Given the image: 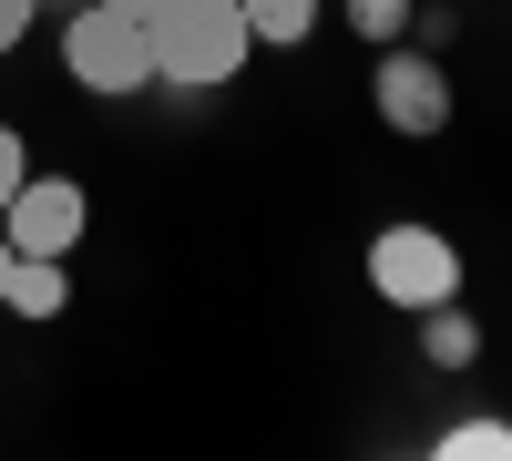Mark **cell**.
<instances>
[{
	"label": "cell",
	"instance_id": "3",
	"mask_svg": "<svg viewBox=\"0 0 512 461\" xmlns=\"http://www.w3.org/2000/svg\"><path fill=\"white\" fill-rule=\"evenodd\" d=\"M369 287H379V298H390V308H441V298H461V246L441 236V226H390V236H379L369 246Z\"/></svg>",
	"mask_w": 512,
	"mask_h": 461
},
{
	"label": "cell",
	"instance_id": "7",
	"mask_svg": "<svg viewBox=\"0 0 512 461\" xmlns=\"http://www.w3.org/2000/svg\"><path fill=\"white\" fill-rule=\"evenodd\" d=\"M236 11H246L256 41H308L318 31V0H236Z\"/></svg>",
	"mask_w": 512,
	"mask_h": 461
},
{
	"label": "cell",
	"instance_id": "5",
	"mask_svg": "<svg viewBox=\"0 0 512 461\" xmlns=\"http://www.w3.org/2000/svg\"><path fill=\"white\" fill-rule=\"evenodd\" d=\"M379 113H390L400 134H441V123H451V82H441L431 62L390 52V62H379Z\"/></svg>",
	"mask_w": 512,
	"mask_h": 461
},
{
	"label": "cell",
	"instance_id": "8",
	"mask_svg": "<svg viewBox=\"0 0 512 461\" xmlns=\"http://www.w3.org/2000/svg\"><path fill=\"white\" fill-rule=\"evenodd\" d=\"M420 339H431V359H441V369H461V359L482 349V328H472V318H461V308L441 298V308H420Z\"/></svg>",
	"mask_w": 512,
	"mask_h": 461
},
{
	"label": "cell",
	"instance_id": "9",
	"mask_svg": "<svg viewBox=\"0 0 512 461\" xmlns=\"http://www.w3.org/2000/svg\"><path fill=\"white\" fill-rule=\"evenodd\" d=\"M441 451H451V461H512V421H451Z\"/></svg>",
	"mask_w": 512,
	"mask_h": 461
},
{
	"label": "cell",
	"instance_id": "15",
	"mask_svg": "<svg viewBox=\"0 0 512 461\" xmlns=\"http://www.w3.org/2000/svg\"><path fill=\"white\" fill-rule=\"evenodd\" d=\"M41 11H72V0H41Z\"/></svg>",
	"mask_w": 512,
	"mask_h": 461
},
{
	"label": "cell",
	"instance_id": "14",
	"mask_svg": "<svg viewBox=\"0 0 512 461\" xmlns=\"http://www.w3.org/2000/svg\"><path fill=\"white\" fill-rule=\"evenodd\" d=\"M0 287H11V236H0Z\"/></svg>",
	"mask_w": 512,
	"mask_h": 461
},
{
	"label": "cell",
	"instance_id": "4",
	"mask_svg": "<svg viewBox=\"0 0 512 461\" xmlns=\"http://www.w3.org/2000/svg\"><path fill=\"white\" fill-rule=\"evenodd\" d=\"M82 185L72 175H21L11 205H0V236H11V257H72L82 246Z\"/></svg>",
	"mask_w": 512,
	"mask_h": 461
},
{
	"label": "cell",
	"instance_id": "13",
	"mask_svg": "<svg viewBox=\"0 0 512 461\" xmlns=\"http://www.w3.org/2000/svg\"><path fill=\"white\" fill-rule=\"evenodd\" d=\"M103 11H134V21H154V11H164V0H103Z\"/></svg>",
	"mask_w": 512,
	"mask_h": 461
},
{
	"label": "cell",
	"instance_id": "12",
	"mask_svg": "<svg viewBox=\"0 0 512 461\" xmlns=\"http://www.w3.org/2000/svg\"><path fill=\"white\" fill-rule=\"evenodd\" d=\"M31 11H41V0H0V52H21V31H31Z\"/></svg>",
	"mask_w": 512,
	"mask_h": 461
},
{
	"label": "cell",
	"instance_id": "11",
	"mask_svg": "<svg viewBox=\"0 0 512 461\" xmlns=\"http://www.w3.org/2000/svg\"><path fill=\"white\" fill-rule=\"evenodd\" d=\"M31 175V164H21V134H11V123H0V205H11V185Z\"/></svg>",
	"mask_w": 512,
	"mask_h": 461
},
{
	"label": "cell",
	"instance_id": "6",
	"mask_svg": "<svg viewBox=\"0 0 512 461\" xmlns=\"http://www.w3.org/2000/svg\"><path fill=\"white\" fill-rule=\"evenodd\" d=\"M0 308H11V318H62L72 308V257H11Z\"/></svg>",
	"mask_w": 512,
	"mask_h": 461
},
{
	"label": "cell",
	"instance_id": "1",
	"mask_svg": "<svg viewBox=\"0 0 512 461\" xmlns=\"http://www.w3.org/2000/svg\"><path fill=\"white\" fill-rule=\"evenodd\" d=\"M144 41H154V82H175V93H216V82H236L246 52H256L236 0H164L144 21Z\"/></svg>",
	"mask_w": 512,
	"mask_h": 461
},
{
	"label": "cell",
	"instance_id": "10",
	"mask_svg": "<svg viewBox=\"0 0 512 461\" xmlns=\"http://www.w3.org/2000/svg\"><path fill=\"white\" fill-rule=\"evenodd\" d=\"M349 21H359V31H369V41H390V31H400V21H410V0H349Z\"/></svg>",
	"mask_w": 512,
	"mask_h": 461
},
{
	"label": "cell",
	"instance_id": "2",
	"mask_svg": "<svg viewBox=\"0 0 512 461\" xmlns=\"http://www.w3.org/2000/svg\"><path fill=\"white\" fill-rule=\"evenodd\" d=\"M62 62L82 93H144L154 82V41L134 11H103V0H72V21H62Z\"/></svg>",
	"mask_w": 512,
	"mask_h": 461
}]
</instances>
